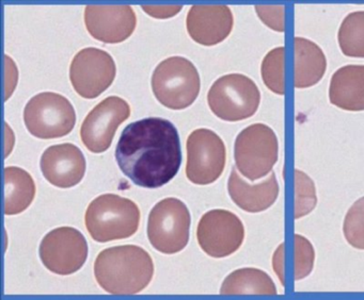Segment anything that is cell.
I'll return each mask as SVG.
<instances>
[{
  "instance_id": "cell-2",
  "label": "cell",
  "mask_w": 364,
  "mask_h": 300,
  "mask_svg": "<svg viewBox=\"0 0 364 300\" xmlns=\"http://www.w3.org/2000/svg\"><path fill=\"white\" fill-rule=\"evenodd\" d=\"M95 276L100 287L114 295H134L144 291L154 276V263L141 247L123 245L97 255Z\"/></svg>"
},
{
  "instance_id": "cell-23",
  "label": "cell",
  "mask_w": 364,
  "mask_h": 300,
  "mask_svg": "<svg viewBox=\"0 0 364 300\" xmlns=\"http://www.w3.org/2000/svg\"><path fill=\"white\" fill-rule=\"evenodd\" d=\"M284 47H277L266 55L262 63V78L266 87L278 94L283 95L284 84Z\"/></svg>"
},
{
  "instance_id": "cell-10",
  "label": "cell",
  "mask_w": 364,
  "mask_h": 300,
  "mask_svg": "<svg viewBox=\"0 0 364 300\" xmlns=\"http://www.w3.org/2000/svg\"><path fill=\"white\" fill-rule=\"evenodd\" d=\"M46 268L54 274L68 276L80 270L88 257V243L80 230L60 227L48 232L39 249Z\"/></svg>"
},
{
  "instance_id": "cell-27",
  "label": "cell",
  "mask_w": 364,
  "mask_h": 300,
  "mask_svg": "<svg viewBox=\"0 0 364 300\" xmlns=\"http://www.w3.org/2000/svg\"><path fill=\"white\" fill-rule=\"evenodd\" d=\"M284 6H257L259 18L274 31H284Z\"/></svg>"
},
{
  "instance_id": "cell-14",
  "label": "cell",
  "mask_w": 364,
  "mask_h": 300,
  "mask_svg": "<svg viewBox=\"0 0 364 300\" xmlns=\"http://www.w3.org/2000/svg\"><path fill=\"white\" fill-rule=\"evenodd\" d=\"M85 23L89 34L106 44L124 42L135 31V12L131 6H97L90 4L85 9Z\"/></svg>"
},
{
  "instance_id": "cell-16",
  "label": "cell",
  "mask_w": 364,
  "mask_h": 300,
  "mask_svg": "<svg viewBox=\"0 0 364 300\" xmlns=\"http://www.w3.org/2000/svg\"><path fill=\"white\" fill-rule=\"evenodd\" d=\"M231 9L221 4H197L187 15L186 27L191 38L203 46H214L225 40L233 29Z\"/></svg>"
},
{
  "instance_id": "cell-28",
  "label": "cell",
  "mask_w": 364,
  "mask_h": 300,
  "mask_svg": "<svg viewBox=\"0 0 364 300\" xmlns=\"http://www.w3.org/2000/svg\"><path fill=\"white\" fill-rule=\"evenodd\" d=\"M142 10L155 18H169L178 14L183 6H142Z\"/></svg>"
},
{
  "instance_id": "cell-8",
  "label": "cell",
  "mask_w": 364,
  "mask_h": 300,
  "mask_svg": "<svg viewBox=\"0 0 364 300\" xmlns=\"http://www.w3.org/2000/svg\"><path fill=\"white\" fill-rule=\"evenodd\" d=\"M24 121L29 133L36 138H63L75 127V109L65 96L44 91L27 102Z\"/></svg>"
},
{
  "instance_id": "cell-21",
  "label": "cell",
  "mask_w": 364,
  "mask_h": 300,
  "mask_svg": "<svg viewBox=\"0 0 364 300\" xmlns=\"http://www.w3.org/2000/svg\"><path fill=\"white\" fill-rule=\"evenodd\" d=\"M221 295H277L272 279L257 268L234 270L223 282Z\"/></svg>"
},
{
  "instance_id": "cell-25",
  "label": "cell",
  "mask_w": 364,
  "mask_h": 300,
  "mask_svg": "<svg viewBox=\"0 0 364 300\" xmlns=\"http://www.w3.org/2000/svg\"><path fill=\"white\" fill-rule=\"evenodd\" d=\"M343 233L350 246L364 250V197L358 199L347 212Z\"/></svg>"
},
{
  "instance_id": "cell-20",
  "label": "cell",
  "mask_w": 364,
  "mask_h": 300,
  "mask_svg": "<svg viewBox=\"0 0 364 300\" xmlns=\"http://www.w3.org/2000/svg\"><path fill=\"white\" fill-rule=\"evenodd\" d=\"M36 196L33 177L23 168L8 166L5 168V214L24 212Z\"/></svg>"
},
{
  "instance_id": "cell-26",
  "label": "cell",
  "mask_w": 364,
  "mask_h": 300,
  "mask_svg": "<svg viewBox=\"0 0 364 300\" xmlns=\"http://www.w3.org/2000/svg\"><path fill=\"white\" fill-rule=\"evenodd\" d=\"M294 280L298 281L306 278L313 270L315 252L312 244L304 236L295 234L294 236Z\"/></svg>"
},
{
  "instance_id": "cell-4",
  "label": "cell",
  "mask_w": 364,
  "mask_h": 300,
  "mask_svg": "<svg viewBox=\"0 0 364 300\" xmlns=\"http://www.w3.org/2000/svg\"><path fill=\"white\" fill-rule=\"evenodd\" d=\"M151 83L156 99L171 110L191 106L201 87L197 68L183 57H168L161 62L153 72Z\"/></svg>"
},
{
  "instance_id": "cell-9",
  "label": "cell",
  "mask_w": 364,
  "mask_h": 300,
  "mask_svg": "<svg viewBox=\"0 0 364 300\" xmlns=\"http://www.w3.org/2000/svg\"><path fill=\"white\" fill-rule=\"evenodd\" d=\"M186 176L198 185L215 182L225 170L227 150L218 134L210 129L195 130L189 134Z\"/></svg>"
},
{
  "instance_id": "cell-17",
  "label": "cell",
  "mask_w": 364,
  "mask_h": 300,
  "mask_svg": "<svg viewBox=\"0 0 364 300\" xmlns=\"http://www.w3.org/2000/svg\"><path fill=\"white\" fill-rule=\"evenodd\" d=\"M228 191L234 204L242 210L259 213L267 210L276 202L279 184L274 172H270L269 176L262 182L249 184L233 167L228 182Z\"/></svg>"
},
{
  "instance_id": "cell-22",
  "label": "cell",
  "mask_w": 364,
  "mask_h": 300,
  "mask_svg": "<svg viewBox=\"0 0 364 300\" xmlns=\"http://www.w3.org/2000/svg\"><path fill=\"white\" fill-rule=\"evenodd\" d=\"M341 50L347 57H364V11L345 17L338 34Z\"/></svg>"
},
{
  "instance_id": "cell-6",
  "label": "cell",
  "mask_w": 364,
  "mask_h": 300,
  "mask_svg": "<svg viewBox=\"0 0 364 300\" xmlns=\"http://www.w3.org/2000/svg\"><path fill=\"white\" fill-rule=\"evenodd\" d=\"M261 93L245 74L220 77L210 87L208 102L210 111L225 121H240L253 116L259 109Z\"/></svg>"
},
{
  "instance_id": "cell-7",
  "label": "cell",
  "mask_w": 364,
  "mask_h": 300,
  "mask_svg": "<svg viewBox=\"0 0 364 300\" xmlns=\"http://www.w3.org/2000/svg\"><path fill=\"white\" fill-rule=\"evenodd\" d=\"M191 223L186 204L176 198H166L155 204L149 215V240L159 252H180L188 244Z\"/></svg>"
},
{
  "instance_id": "cell-18",
  "label": "cell",
  "mask_w": 364,
  "mask_h": 300,
  "mask_svg": "<svg viewBox=\"0 0 364 300\" xmlns=\"http://www.w3.org/2000/svg\"><path fill=\"white\" fill-rule=\"evenodd\" d=\"M329 100L342 110L364 111V65L343 66L330 82Z\"/></svg>"
},
{
  "instance_id": "cell-13",
  "label": "cell",
  "mask_w": 364,
  "mask_h": 300,
  "mask_svg": "<svg viewBox=\"0 0 364 300\" xmlns=\"http://www.w3.org/2000/svg\"><path fill=\"white\" fill-rule=\"evenodd\" d=\"M131 115V106L122 98L112 96L89 112L80 127L82 144L91 152L108 150L119 126Z\"/></svg>"
},
{
  "instance_id": "cell-5",
  "label": "cell",
  "mask_w": 364,
  "mask_h": 300,
  "mask_svg": "<svg viewBox=\"0 0 364 300\" xmlns=\"http://www.w3.org/2000/svg\"><path fill=\"white\" fill-rule=\"evenodd\" d=\"M278 155L276 133L264 123L245 128L234 144L236 168L250 181L259 180L272 172L278 161Z\"/></svg>"
},
{
  "instance_id": "cell-1",
  "label": "cell",
  "mask_w": 364,
  "mask_h": 300,
  "mask_svg": "<svg viewBox=\"0 0 364 300\" xmlns=\"http://www.w3.org/2000/svg\"><path fill=\"white\" fill-rule=\"evenodd\" d=\"M116 160L121 172L138 187L157 189L167 184L182 164L176 126L161 117L129 123L117 144Z\"/></svg>"
},
{
  "instance_id": "cell-24",
  "label": "cell",
  "mask_w": 364,
  "mask_h": 300,
  "mask_svg": "<svg viewBox=\"0 0 364 300\" xmlns=\"http://www.w3.org/2000/svg\"><path fill=\"white\" fill-rule=\"evenodd\" d=\"M295 219L301 218L314 210L317 204L316 189L312 179L295 170Z\"/></svg>"
},
{
  "instance_id": "cell-3",
  "label": "cell",
  "mask_w": 364,
  "mask_h": 300,
  "mask_svg": "<svg viewBox=\"0 0 364 300\" xmlns=\"http://www.w3.org/2000/svg\"><path fill=\"white\" fill-rule=\"evenodd\" d=\"M140 210L135 202L116 194H104L89 204L85 216L87 230L99 243L131 238L140 223Z\"/></svg>"
},
{
  "instance_id": "cell-11",
  "label": "cell",
  "mask_w": 364,
  "mask_h": 300,
  "mask_svg": "<svg viewBox=\"0 0 364 300\" xmlns=\"http://www.w3.org/2000/svg\"><path fill=\"white\" fill-rule=\"evenodd\" d=\"M114 60L103 49L88 47L76 53L70 66V80L78 95L95 99L114 82Z\"/></svg>"
},
{
  "instance_id": "cell-19",
  "label": "cell",
  "mask_w": 364,
  "mask_h": 300,
  "mask_svg": "<svg viewBox=\"0 0 364 300\" xmlns=\"http://www.w3.org/2000/svg\"><path fill=\"white\" fill-rule=\"evenodd\" d=\"M294 50L295 87L306 89L317 84L323 78L327 68V60L323 50L312 40L304 38H294Z\"/></svg>"
},
{
  "instance_id": "cell-12",
  "label": "cell",
  "mask_w": 364,
  "mask_h": 300,
  "mask_svg": "<svg viewBox=\"0 0 364 300\" xmlns=\"http://www.w3.org/2000/svg\"><path fill=\"white\" fill-rule=\"evenodd\" d=\"M197 238L206 255L217 259L229 257L244 243V223L230 211H208L200 219Z\"/></svg>"
},
{
  "instance_id": "cell-15",
  "label": "cell",
  "mask_w": 364,
  "mask_h": 300,
  "mask_svg": "<svg viewBox=\"0 0 364 300\" xmlns=\"http://www.w3.org/2000/svg\"><path fill=\"white\" fill-rule=\"evenodd\" d=\"M44 178L55 187H75L86 174V159L82 151L71 143L48 147L40 160Z\"/></svg>"
}]
</instances>
